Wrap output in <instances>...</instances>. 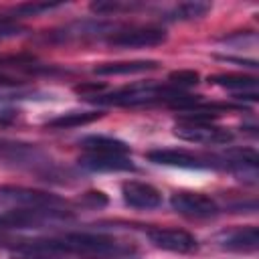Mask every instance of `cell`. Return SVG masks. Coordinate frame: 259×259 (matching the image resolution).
<instances>
[{
	"instance_id": "cell-1",
	"label": "cell",
	"mask_w": 259,
	"mask_h": 259,
	"mask_svg": "<svg viewBox=\"0 0 259 259\" xmlns=\"http://www.w3.org/2000/svg\"><path fill=\"white\" fill-rule=\"evenodd\" d=\"M10 255L12 259H138L132 245L97 233H65L20 241Z\"/></svg>"
},
{
	"instance_id": "cell-2",
	"label": "cell",
	"mask_w": 259,
	"mask_h": 259,
	"mask_svg": "<svg viewBox=\"0 0 259 259\" xmlns=\"http://www.w3.org/2000/svg\"><path fill=\"white\" fill-rule=\"evenodd\" d=\"M69 219H71V210H67L65 206L6 210V212H0V233L45 229V227H51V225L67 223Z\"/></svg>"
},
{
	"instance_id": "cell-3",
	"label": "cell",
	"mask_w": 259,
	"mask_h": 259,
	"mask_svg": "<svg viewBox=\"0 0 259 259\" xmlns=\"http://www.w3.org/2000/svg\"><path fill=\"white\" fill-rule=\"evenodd\" d=\"M49 206H65L63 198L57 194L24 188V186H0V212L20 210V208H49Z\"/></svg>"
},
{
	"instance_id": "cell-4",
	"label": "cell",
	"mask_w": 259,
	"mask_h": 259,
	"mask_svg": "<svg viewBox=\"0 0 259 259\" xmlns=\"http://www.w3.org/2000/svg\"><path fill=\"white\" fill-rule=\"evenodd\" d=\"M146 158L160 166H172V168H186V170H208V168H221L227 166L225 158H208L198 156L190 150L182 148H156L146 154Z\"/></svg>"
},
{
	"instance_id": "cell-5",
	"label": "cell",
	"mask_w": 259,
	"mask_h": 259,
	"mask_svg": "<svg viewBox=\"0 0 259 259\" xmlns=\"http://www.w3.org/2000/svg\"><path fill=\"white\" fill-rule=\"evenodd\" d=\"M174 136L202 146H225L233 142V134L229 130L212 125L210 121H182L174 127Z\"/></svg>"
},
{
	"instance_id": "cell-6",
	"label": "cell",
	"mask_w": 259,
	"mask_h": 259,
	"mask_svg": "<svg viewBox=\"0 0 259 259\" xmlns=\"http://www.w3.org/2000/svg\"><path fill=\"white\" fill-rule=\"evenodd\" d=\"M150 243L162 251L170 253H194L198 249V241L192 233L178 227H150L146 231Z\"/></svg>"
},
{
	"instance_id": "cell-7",
	"label": "cell",
	"mask_w": 259,
	"mask_h": 259,
	"mask_svg": "<svg viewBox=\"0 0 259 259\" xmlns=\"http://www.w3.org/2000/svg\"><path fill=\"white\" fill-rule=\"evenodd\" d=\"M170 204L178 214L188 219H208L219 212L217 200L202 192H174Z\"/></svg>"
},
{
	"instance_id": "cell-8",
	"label": "cell",
	"mask_w": 259,
	"mask_h": 259,
	"mask_svg": "<svg viewBox=\"0 0 259 259\" xmlns=\"http://www.w3.org/2000/svg\"><path fill=\"white\" fill-rule=\"evenodd\" d=\"M164 40H166V32L160 28H125V30H113L107 38V45L115 49H144V47H158Z\"/></svg>"
},
{
	"instance_id": "cell-9",
	"label": "cell",
	"mask_w": 259,
	"mask_h": 259,
	"mask_svg": "<svg viewBox=\"0 0 259 259\" xmlns=\"http://www.w3.org/2000/svg\"><path fill=\"white\" fill-rule=\"evenodd\" d=\"M81 168L89 172H125L136 170L130 154L123 152H83L79 158Z\"/></svg>"
},
{
	"instance_id": "cell-10",
	"label": "cell",
	"mask_w": 259,
	"mask_h": 259,
	"mask_svg": "<svg viewBox=\"0 0 259 259\" xmlns=\"http://www.w3.org/2000/svg\"><path fill=\"white\" fill-rule=\"evenodd\" d=\"M121 196L123 202L132 208H156L162 204V192L152 186L150 182H142V180H127L121 184Z\"/></svg>"
},
{
	"instance_id": "cell-11",
	"label": "cell",
	"mask_w": 259,
	"mask_h": 259,
	"mask_svg": "<svg viewBox=\"0 0 259 259\" xmlns=\"http://www.w3.org/2000/svg\"><path fill=\"white\" fill-rule=\"evenodd\" d=\"M105 32H113L111 24L105 22H97V20H83V22H73L63 26L61 30H53L47 38L49 40H59V42H67V40H81V38H95V36H103Z\"/></svg>"
},
{
	"instance_id": "cell-12",
	"label": "cell",
	"mask_w": 259,
	"mask_h": 259,
	"mask_svg": "<svg viewBox=\"0 0 259 259\" xmlns=\"http://www.w3.org/2000/svg\"><path fill=\"white\" fill-rule=\"evenodd\" d=\"M217 241L223 249H229V251H255L259 247V231L255 225L237 227V229L223 231L217 237Z\"/></svg>"
},
{
	"instance_id": "cell-13",
	"label": "cell",
	"mask_w": 259,
	"mask_h": 259,
	"mask_svg": "<svg viewBox=\"0 0 259 259\" xmlns=\"http://www.w3.org/2000/svg\"><path fill=\"white\" fill-rule=\"evenodd\" d=\"M158 67V61H119V63H103L95 67V75H132L144 73Z\"/></svg>"
},
{
	"instance_id": "cell-14",
	"label": "cell",
	"mask_w": 259,
	"mask_h": 259,
	"mask_svg": "<svg viewBox=\"0 0 259 259\" xmlns=\"http://www.w3.org/2000/svg\"><path fill=\"white\" fill-rule=\"evenodd\" d=\"M101 115H103L101 111H69V113H61V115L53 117L51 121H47V127H51V130L81 127L85 123H91V121L99 119Z\"/></svg>"
},
{
	"instance_id": "cell-15",
	"label": "cell",
	"mask_w": 259,
	"mask_h": 259,
	"mask_svg": "<svg viewBox=\"0 0 259 259\" xmlns=\"http://www.w3.org/2000/svg\"><path fill=\"white\" fill-rule=\"evenodd\" d=\"M83 152H123L130 154V146L111 136H87L79 142Z\"/></svg>"
},
{
	"instance_id": "cell-16",
	"label": "cell",
	"mask_w": 259,
	"mask_h": 259,
	"mask_svg": "<svg viewBox=\"0 0 259 259\" xmlns=\"http://www.w3.org/2000/svg\"><path fill=\"white\" fill-rule=\"evenodd\" d=\"M208 10H210V4H208V2H198V0H194V2H180V4L172 6V8L164 14V18L170 20V22L194 20V18L204 16Z\"/></svg>"
},
{
	"instance_id": "cell-17",
	"label": "cell",
	"mask_w": 259,
	"mask_h": 259,
	"mask_svg": "<svg viewBox=\"0 0 259 259\" xmlns=\"http://www.w3.org/2000/svg\"><path fill=\"white\" fill-rule=\"evenodd\" d=\"M214 85L227 87V89H239V91H255L257 89V77L251 75H214L208 79Z\"/></svg>"
},
{
	"instance_id": "cell-18",
	"label": "cell",
	"mask_w": 259,
	"mask_h": 259,
	"mask_svg": "<svg viewBox=\"0 0 259 259\" xmlns=\"http://www.w3.org/2000/svg\"><path fill=\"white\" fill-rule=\"evenodd\" d=\"M140 4H127V2H93L89 8L97 14H115V12H121V10H132V8H138Z\"/></svg>"
},
{
	"instance_id": "cell-19",
	"label": "cell",
	"mask_w": 259,
	"mask_h": 259,
	"mask_svg": "<svg viewBox=\"0 0 259 259\" xmlns=\"http://www.w3.org/2000/svg\"><path fill=\"white\" fill-rule=\"evenodd\" d=\"M61 4H49V2H34V4H20L16 6L12 12L18 14V16H36L40 12H47V10H55L59 8Z\"/></svg>"
},
{
	"instance_id": "cell-20",
	"label": "cell",
	"mask_w": 259,
	"mask_h": 259,
	"mask_svg": "<svg viewBox=\"0 0 259 259\" xmlns=\"http://www.w3.org/2000/svg\"><path fill=\"white\" fill-rule=\"evenodd\" d=\"M198 83V75L194 71H176L170 75V85L176 87V89H186L190 85H196Z\"/></svg>"
}]
</instances>
